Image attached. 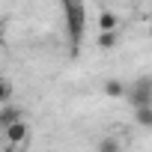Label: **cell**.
Wrapping results in <instances>:
<instances>
[{"label":"cell","mask_w":152,"mask_h":152,"mask_svg":"<svg viewBox=\"0 0 152 152\" xmlns=\"http://www.w3.org/2000/svg\"><path fill=\"white\" fill-rule=\"evenodd\" d=\"M63 15H66V30L72 39V54H78L84 30H87V9H84V0H63Z\"/></svg>","instance_id":"cell-1"},{"label":"cell","mask_w":152,"mask_h":152,"mask_svg":"<svg viewBox=\"0 0 152 152\" xmlns=\"http://www.w3.org/2000/svg\"><path fill=\"white\" fill-rule=\"evenodd\" d=\"M128 104L131 107H143V104H152V75H143V78L131 81L128 84V93H125Z\"/></svg>","instance_id":"cell-2"},{"label":"cell","mask_w":152,"mask_h":152,"mask_svg":"<svg viewBox=\"0 0 152 152\" xmlns=\"http://www.w3.org/2000/svg\"><path fill=\"white\" fill-rule=\"evenodd\" d=\"M3 137H6V146H9V149H24V146L30 143V125H27V119L21 116V119H15L12 125H6V128H3Z\"/></svg>","instance_id":"cell-3"},{"label":"cell","mask_w":152,"mask_h":152,"mask_svg":"<svg viewBox=\"0 0 152 152\" xmlns=\"http://www.w3.org/2000/svg\"><path fill=\"white\" fill-rule=\"evenodd\" d=\"M102 93H104L107 99H125V93H128V84H125L122 78H107V81L102 84Z\"/></svg>","instance_id":"cell-4"},{"label":"cell","mask_w":152,"mask_h":152,"mask_svg":"<svg viewBox=\"0 0 152 152\" xmlns=\"http://www.w3.org/2000/svg\"><path fill=\"white\" fill-rule=\"evenodd\" d=\"M131 113H134V125H140V128L152 131V104H143V107H131Z\"/></svg>","instance_id":"cell-5"},{"label":"cell","mask_w":152,"mask_h":152,"mask_svg":"<svg viewBox=\"0 0 152 152\" xmlns=\"http://www.w3.org/2000/svg\"><path fill=\"white\" fill-rule=\"evenodd\" d=\"M21 116H24V113H21L15 104H9V102H6V104H0V128L12 125V122H15V119H21Z\"/></svg>","instance_id":"cell-6"},{"label":"cell","mask_w":152,"mask_h":152,"mask_svg":"<svg viewBox=\"0 0 152 152\" xmlns=\"http://www.w3.org/2000/svg\"><path fill=\"white\" fill-rule=\"evenodd\" d=\"M116 39H119V33H116V30H99L96 45H99L102 51H110V48H116Z\"/></svg>","instance_id":"cell-7"},{"label":"cell","mask_w":152,"mask_h":152,"mask_svg":"<svg viewBox=\"0 0 152 152\" xmlns=\"http://www.w3.org/2000/svg\"><path fill=\"white\" fill-rule=\"evenodd\" d=\"M99 30H119V18H116V12L102 9V12H99Z\"/></svg>","instance_id":"cell-8"},{"label":"cell","mask_w":152,"mask_h":152,"mask_svg":"<svg viewBox=\"0 0 152 152\" xmlns=\"http://www.w3.org/2000/svg\"><path fill=\"white\" fill-rule=\"evenodd\" d=\"M12 99H15V87H12V81L0 75V104H6V102H12Z\"/></svg>","instance_id":"cell-9"},{"label":"cell","mask_w":152,"mask_h":152,"mask_svg":"<svg viewBox=\"0 0 152 152\" xmlns=\"http://www.w3.org/2000/svg\"><path fill=\"white\" fill-rule=\"evenodd\" d=\"M119 146H122V143H119V137H110V134H107V137H102V140L96 143V149H99V152H116Z\"/></svg>","instance_id":"cell-10"},{"label":"cell","mask_w":152,"mask_h":152,"mask_svg":"<svg viewBox=\"0 0 152 152\" xmlns=\"http://www.w3.org/2000/svg\"><path fill=\"white\" fill-rule=\"evenodd\" d=\"M3 36H6V18H0V42H3Z\"/></svg>","instance_id":"cell-11"},{"label":"cell","mask_w":152,"mask_h":152,"mask_svg":"<svg viewBox=\"0 0 152 152\" xmlns=\"http://www.w3.org/2000/svg\"><path fill=\"white\" fill-rule=\"evenodd\" d=\"M149 33H152V27H149Z\"/></svg>","instance_id":"cell-12"}]
</instances>
